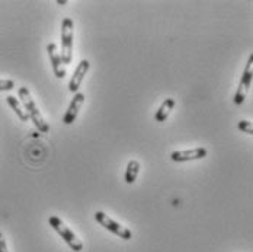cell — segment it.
I'll use <instances>...</instances> for the list:
<instances>
[{
    "instance_id": "cell-1",
    "label": "cell",
    "mask_w": 253,
    "mask_h": 252,
    "mask_svg": "<svg viewBox=\"0 0 253 252\" xmlns=\"http://www.w3.org/2000/svg\"><path fill=\"white\" fill-rule=\"evenodd\" d=\"M18 94H19V100L24 103L25 112L28 114V117L32 120V123L35 124V127H37L41 133H48V131H50V126H48V123L45 121V118L42 117V114L40 112V109L37 108V105H35V102L32 100L31 92L28 91V88H25V86L19 88V92H18Z\"/></svg>"
},
{
    "instance_id": "cell-2",
    "label": "cell",
    "mask_w": 253,
    "mask_h": 252,
    "mask_svg": "<svg viewBox=\"0 0 253 252\" xmlns=\"http://www.w3.org/2000/svg\"><path fill=\"white\" fill-rule=\"evenodd\" d=\"M73 21L70 18L63 19L61 24V61L63 64H70L73 58Z\"/></svg>"
},
{
    "instance_id": "cell-3",
    "label": "cell",
    "mask_w": 253,
    "mask_h": 252,
    "mask_svg": "<svg viewBox=\"0 0 253 252\" xmlns=\"http://www.w3.org/2000/svg\"><path fill=\"white\" fill-rule=\"evenodd\" d=\"M48 222H50L51 227L66 241V244L73 250V251H82L83 250V244L80 242V239L77 238L76 235L70 230V227L66 226V223H63V220L60 219V217H57V216H51L50 219H48Z\"/></svg>"
},
{
    "instance_id": "cell-13",
    "label": "cell",
    "mask_w": 253,
    "mask_h": 252,
    "mask_svg": "<svg viewBox=\"0 0 253 252\" xmlns=\"http://www.w3.org/2000/svg\"><path fill=\"white\" fill-rule=\"evenodd\" d=\"M239 130H242V131H245V133H248L249 136H252L253 134V126L251 121H246V120H242V121H239Z\"/></svg>"
},
{
    "instance_id": "cell-10",
    "label": "cell",
    "mask_w": 253,
    "mask_h": 252,
    "mask_svg": "<svg viewBox=\"0 0 253 252\" xmlns=\"http://www.w3.org/2000/svg\"><path fill=\"white\" fill-rule=\"evenodd\" d=\"M175 100L173 98H168V100H165L163 103L160 105V108L156 111V115H154V120L157 121V123H163L166 118H168V115L170 114V111L173 109V106H175Z\"/></svg>"
},
{
    "instance_id": "cell-5",
    "label": "cell",
    "mask_w": 253,
    "mask_h": 252,
    "mask_svg": "<svg viewBox=\"0 0 253 252\" xmlns=\"http://www.w3.org/2000/svg\"><path fill=\"white\" fill-rule=\"evenodd\" d=\"M253 54L249 55V60H248V64H246V69L242 75V79L239 82V86H237V91H236V95H234V103L236 105H242L246 95H248V91L252 85V77H253Z\"/></svg>"
},
{
    "instance_id": "cell-7",
    "label": "cell",
    "mask_w": 253,
    "mask_h": 252,
    "mask_svg": "<svg viewBox=\"0 0 253 252\" xmlns=\"http://www.w3.org/2000/svg\"><path fill=\"white\" fill-rule=\"evenodd\" d=\"M47 51H48V55H50L54 75L57 76L58 79H64V76H66V67H64L63 61H61L60 52L57 50V44L55 43H50L47 46Z\"/></svg>"
},
{
    "instance_id": "cell-11",
    "label": "cell",
    "mask_w": 253,
    "mask_h": 252,
    "mask_svg": "<svg viewBox=\"0 0 253 252\" xmlns=\"http://www.w3.org/2000/svg\"><path fill=\"white\" fill-rule=\"evenodd\" d=\"M138 172H140V162L138 160L128 162V166L126 169V177H124L126 184H134L137 177H138Z\"/></svg>"
},
{
    "instance_id": "cell-9",
    "label": "cell",
    "mask_w": 253,
    "mask_h": 252,
    "mask_svg": "<svg viewBox=\"0 0 253 252\" xmlns=\"http://www.w3.org/2000/svg\"><path fill=\"white\" fill-rule=\"evenodd\" d=\"M89 69H90V63H89L87 60H82V61L79 63V66L76 67L75 73H73L72 79H70V83H69V91H70V92L76 94L79 86H80V83L83 82L84 76L89 72Z\"/></svg>"
},
{
    "instance_id": "cell-6",
    "label": "cell",
    "mask_w": 253,
    "mask_h": 252,
    "mask_svg": "<svg viewBox=\"0 0 253 252\" xmlns=\"http://www.w3.org/2000/svg\"><path fill=\"white\" fill-rule=\"evenodd\" d=\"M207 156L205 148H195L189 151H177L172 153V160L173 162H191V160H200Z\"/></svg>"
},
{
    "instance_id": "cell-4",
    "label": "cell",
    "mask_w": 253,
    "mask_h": 252,
    "mask_svg": "<svg viewBox=\"0 0 253 252\" xmlns=\"http://www.w3.org/2000/svg\"><path fill=\"white\" fill-rule=\"evenodd\" d=\"M95 220H96L102 227H105L106 230H109L111 233L120 236V238L124 239V241H128V239L132 238V232H131L128 227H124L123 225L117 223V222L112 220L109 216H106L103 211H96V213H95Z\"/></svg>"
},
{
    "instance_id": "cell-14",
    "label": "cell",
    "mask_w": 253,
    "mask_h": 252,
    "mask_svg": "<svg viewBox=\"0 0 253 252\" xmlns=\"http://www.w3.org/2000/svg\"><path fill=\"white\" fill-rule=\"evenodd\" d=\"M15 88V82L9 79H0V91H12Z\"/></svg>"
},
{
    "instance_id": "cell-15",
    "label": "cell",
    "mask_w": 253,
    "mask_h": 252,
    "mask_svg": "<svg viewBox=\"0 0 253 252\" xmlns=\"http://www.w3.org/2000/svg\"><path fill=\"white\" fill-rule=\"evenodd\" d=\"M0 252H9L7 251V245H6V239H4L1 232H0Z\"/></svg>"
},
{
    "instance_id": "cell-16",
    "label": "cell",
    "mask_w": 253,
    "mask_h": 252,
    "mask_svg": "<svg viewBox=\"0 0 253 252\" xmlns=\"http://www.w3.org/2000/svg\"><path fill=\"white\" fill-rule=\"evenodd\" d=\"M57 3H58V4H66V3H67V1H66V0H58V1H57Z\"/></svg>"
},
{
    "instance_id": "cell-12",
    "label": "cell",
    "mask_w": 253,
    "mask_h": 252,
    "mask_svg": "<svg viewBox=\"0 0 253 252\" xmlns=\"http://www.w3.org/2000/svg\"><path fill=\"white\" fill-rule=\"evenodd\" d=\"M6 101H7V103L12 106V109L16 112V115H18L22 121H28V120H29V117H28V114L25 112V109L22 108V105L19 103V101H18L13 95L6 97Z\"/></svg>"
},
{
    "instance_id": "cell-8",
    "label": "cell",
    "mask_w": 253,
    "mask_h": 252,
    "mask_svg": "<svg viewBox=\"0 0 253 252\" xmlns=\"http://www.w3.org/2000/svg\"><path fill=\"white\" fill-rule=\"evenodd\" d=\"M83 102H84V95L82 92H76L73 100L70 102V105H69V109L64 114V118H63V123L66 126H70L72 123H75V120L77 118V114H79Z\"/></svg>"
}]
</instances>
